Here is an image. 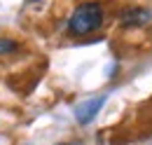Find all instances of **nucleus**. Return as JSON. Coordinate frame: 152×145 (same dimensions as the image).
Instances as JSON below:
<instances>
[{"instance_id": "f257e3e1", "label": "nucleus", "mask_w": 152, "mask_h": 145, "mask_svg": "<svg viewBox=\"0 0 152 145\" xmlns=\"http://www.w3.org/2000/svg\"><path fill=\"white\" fill-rule=\"evenodd\" d=\"M103 26V5L101 2H82L73 10L68 19V33L73 37H87Z\"/></svg>"}, {"instance_id": "20e7f679", "label": "nucleus", "mask_w": 152, "mask_h": 145, "mask_svg": "<svg viewBox=\"0 0 152 145\" xmlns=\"http://www.w3.org/2000/svg\"><path fill=\"white\" fill-rule=\"evenodd\" d=\"M17 47H19L17 40H12V37H0V56H7V54H12V52H17Z\"/></svg>"}, {"instance_id": "39448f33", "label": "nucleus", "mask_w": 152, "mask_h": 145, "mask_svg": "<svg viewBox=\"0 0 152 145\" xmlns=\"http://www.w3.org/2000/svg\"><path fill=\"white\" fill-rule=\"evenodd\" d=\"M56 145H82L80 141H68V143H56Z\"/></svg>"}, {"instance_id": "f03ea898", "label": "nucleus", "mask_w": 152, "mask_h": 145, "mask_svg": "<svg viewBox=\"0 0 152 145\" xmlns=\"http://www.w3.org/2000/svg\"><path fill=\"white\" fill-rule=\"evenodd\" d=\"M103 103H105V96H96V98H89V101L80 103L75 108V119L80 124H89L96 115H98V110L103 108Z\"/></svg>"}, {"instance_id": "7ed1b4c3", "label": "nucleus", "mask_w": 152, "mask_h": 145, "mask_svg": "<svg viewBox=\"0 0 152 145\" xmlns=\"http://www.w3.org/2000/svg\"><path fill=\"white\" fill-rule=\"evenodd\" d=\"M150 19H152L150 10H145V7H131V10H126L122 14V23L124 26H143Z\"/></svg>"}]
</instances>
